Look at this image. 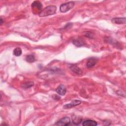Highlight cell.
I'll return each instance as SVG.
<instances>
[{
    "instance_id": "6da1fadb",
    "label": "cell",
    "mask_w": 126,
    "mask_h": 126,
    "mask_svg": "<svg viewBox=\"0 0 126 126\" xmlns=\"http://www.w3.org/2000/svg\"><path fill=\"white\" fill-rule=\"evenodd\" d=\"M57 7L54 5H49L45 7L42 10L41 12L39 13V16L40 17H45L49 15H53L56 13Z\"/></svg>"
},
{
    "instance_id": "7a4b0ae2",
    "label": "cell",
    "mask_w": 126,
    "mask_h": 126,
    "mask_svg": "<svg viewBox=\"0 0 126 126\" xmlns=\"http://www.w3.org/2000/svg\"><path fill=\"white\" fill-rule=\"evenodd\" d=\"M42 4L39 1H34L31 5L32 11L35 14H39L42 11Z\"/></svg>"
},
{
    "instance_id": "3957f363",
    "label": "cell",
    "mask_w": 126,
    "mask_h": 126,
    "mask_svg": "<svg viewBox=\"0 0 126 126\" xmlns=\"http://www.w3.org/2000/svg\"><path fill=\"white\" fill-rule=\"evenodd\" d=\"M74 4L75 3L74 1H72L62 4L60 7V11L63 13L68 11V10H69L70 9H72L73 7Z\"/></svg>"
},
{
    "instance_id": "277c9868",
    "label": "cell",
    "mask_w": 126,
    "mask_h": 126,
    "mask_svg": "<svg viewBox=\"0 0 126 126\" xmlns=\"http://www.w3.org/2000/svg\"><path fill=\"white\" fill-rule=\"evenodd\" d=\"M70 124V119L68 117H64L58 121L55 125L57 126H67Z\"/></svg>"
},
{
    "instance_id": "5b68a950",
    "label": "cell",
    "mask_w": 126,
    "mask_h": 126,
    "mask_svg": "<svg viewBox=\"0 0 126 126\" xmlns=\"http://www.w3.org/2000/svg\"><path fill=\"white\" fill-rule=\"evenodd\" d=\"M81 103V101L79 100H73L70 103L66 104L63 106V108L64 109H69L72 108L74 106L78 105Z\"/></svg>"
},
{
    "instance_id": "8992f818",
    "label": "cell",
    "mask_w": 126,
    "mask_h": 126,
    "mask_svg": "<svg viewBox=\"0 0 126 126\" xmlns=\"http://www.w3.org/2000/svg\"><path fill=\"white\" fill-rule=\"evenodd\" d=\"M97 62V60L94 58H91L89 59L87 62V67L88 68H92L94 67Z\"/></svg>"
},
{
    "instance_id": "52a82bcc",
    "label": "cell",
    "mask_w": 126,
    "mask_h": 126,
    "mask_svg": "<svg viewBox=\"0 0 126 126\" xmlns=\"http://www.w3.org/2000/svg\"><path fill=\"white\" fill-rule=\"evenodd\" d=\"M56 91L58 94L61 95H64L66 94V89L64 85H61L58 87L56 90Z\"/></svg>"
},
{
    "instance_id": "ba28073f",
    "label": "cell",
    "mask_w": 126,
    "mask_h": 126,
    "mask_svg": "<svg viewBox=\"0 0 126 126\" xmlns=\"http://www.w3.org/2000/svg\"><path fill=\"white\" fill-rule=\"evenodd\" d=\"M126 20L125 17L114 18L112 19V22L116 24H124L126 23Z\"/></svg>"
},
{
    "instance_id": "9c48e42d",
    "label": "cell",
    "mask_w": 126,
    "mask_h": 126,
    "mask_svg": "<svg viewBox=\"0 0 126 126\" xmlns=\"http://www.w3.org/2000/svg\"><path fill=\"white\" fill-rule=\"evenodd\" d=\"M97 125V124L95 121L91 120H85L82 123V125L84 126H96Z\"/></svg>"
},
{
    "instance_id": "30bf717a",
    "label": "cell",
    "mask_w": 126,
    "mask_h": 126,
    "mask_svg": "<svg viewBox=\"0 0 126 126\" xmlns=\"http://www.w3.org/2000/svg\"><path fill=\"white\" fill-rule=\"evenodd\" d=\"M73 43L75 46H78V47L81 46L85 44V42H84V40L81 38H78L77 39H74L73 41Z\"/></svg>"
},
{
    "instance_id": "8fae6325",
    "label": "cell",
    "mask_w": 126,
    "mask_h": 126,
    "mask_svg": "<svg viewBox=\"0 0 126 126\" xmlns=\"http://www.w3.org/2000/svg\"><path fill=\"white\" fill-rule=\"evenodd\" d=\"M70 69L74 73L77 74H80L82 73L81 69L78 66L75 65H72L70 66Z\"/></svg>"
},
{
    "instance_id": "7c38bea8",
    "label": "cell",
    "mask_w": 126,
    "mask_h": 126,
    "mask_svg": "<svg viewBox=\"0 0 126 126\" xmlns=\"http://www.w3.org/2000/svg\"><path fill=\"white\" fill-rule=\"evenodd\" d=\"M22 53V50L19 47H17L13 50V54L16 56H20Z\"/></svg>"
},
{
    "instance_id": "4fadbf2b",
    "label": "cell",
    "mask_w": 126,
    "mask_h": 126,
    "mask_svg": "<svg viewBox=\"0 0 126 126\" xmlns=\"http://www.w3.org/2000/svg\"><path fill=\"white\" fill-rule=\"evenodd\" d=\"M35 60V57L33 55H29L26 57V60L29 63H32Z\"/></svg>"
},
{
    "instance_id": "5bb4252c",
    "label": "cell",
    "mask_w": 126,
    "mask_h": 126,
    "mask_svg": "<svg viewBox=\"0 0 126 126\" xmlns=\"http://www.w3.org/2000/svg\"><path fill=\"white\" fill-rule=\"evenodd\" d=\"M33 85V82H26L23 84L22 85V87L24 88H29L32 87Z\"/></svg>"
},
{
    "instance_id": "9a60e30c",
    "label": "cell",
    "mask_w": 126,
    "mask_h": 126,
    "mask_svg": "<svg viewBox=\"0 0 126 126\" xmlns=\"http://www.w3.org/2000/svg\"><path fill=\"white\" fill-rule=\"evenodd\" d=\"M81 121H82V120L81 119H79V118H78L75 117L74 118H72L73 123L74 124H75V125L80 124V123L81 122Z\"/></svg>"
},
{
    "instance_id": "2e32d148",
    "label": "cell",
    "mask_w": 126,
    "mask_h": 126,
    "mask_svg": "<svg viewBox=\"0 0 126 126\" xmlns=\"http://www.w3.org/2000/svg\"><path fill=\"white\" fill-rule=\"evenodd\" d=\"M0 21H1V23H0V24H1V25L2 24V18H0Z\"/></svg>"
}]
</instances>
